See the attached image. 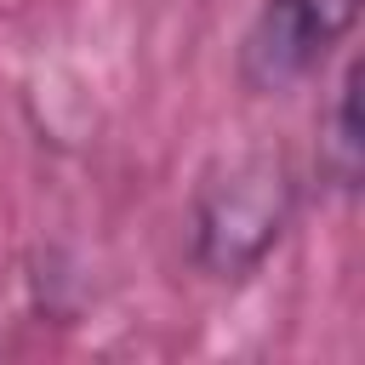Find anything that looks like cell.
I'll return each instance as SVG.
<instances>
[{
	"label": "cell",
	"instance_id": "cell-1",
	"mask_svg": "<svg viewBox=\"0 0 365 365\" xmlns=\"http://www.w3.org/2000/svg\"><path fill=\"white\" fill-rule=\"evenodd\" d=\"M359 17V0H268L245 34V80L262 91L308 74Z\"/></svg>",
	"mask_w": 365,
	"mask_h": 365
}]
</instances>
